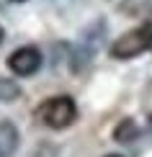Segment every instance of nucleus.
<instances>
[{
	"label": "nucleus",
	"mask_w": 152,
	"mask_h": 157,
	"mask_svg": "<svg viewBox=\"0 0 152 157\" xmlns=\"http://www.w3.org/2000/svg\"><path fill=\"white\" fill-rule=\"evenodd\" d=\"M36 119H41L49 129H67L77 119V106L70 95H54L36 108Z\"/></svg>",
	"instance_id": "obj_1"
},
{
	"label": "nucleus",
	"mask_w": 152,
	"mask_h": 157,
	"mask_svg": "<svg viewBox=\"0 0 152 157\" xmlns=\"http://www.w3.org/2000/svg\"><path fill=\"white\" fill-rule=\"evenodd\" d=\"M152 49V21H147L139 29H131L124 36H119L111 44V57L114 59H131V57L142 54V52Z\"/></svg>",
	"instance_id": "obj_2"
},
{
	"label": "nucleus",
	"mask_w": 152,
	"mask_h": 157,
	"mask_svg": "<svg viewBox=\"0 0 152 157\" xmlns=\"http://www.w3.org/2000/svg\"><path fill=\"white\" fill-rule=\"evenodd\" d=\"M41 67V54L36 47H21L8 57V70L18 77H29Z\"/></svg>",
	"instance_id": "obj_3"
},
{
	"label": "nucleus",
	"mask_w": 152,
	"mask_h": 157,
	"mask_svg": "<svg viewBox=\"0 0 152 157\" xmlns=\"http://www.w3.org/2000/svg\"><path fill=\"white\" fill-rule=\"evenodd\" d=\"M18 142V132L10 124H0V155H10Z\"/></svg>",
	"instance_id": "obj_4"
},
{
	"label": "nucleus",
	"mask_w": 152,
	"mask_h": 157,
	"mask_svg": "<svg viewBox=\"0 0 152 157\" xmlns=\"http://www.w3.org/2000/svg\"><path fill=\"white\" fill-rule=\"evenodd\" d=\"M114 136H116L119 142H129V139H134V136H137V124L131 121V119H124V121L116 126Z\"/></svg>",
	"instance_id": "obj_5"
},
{
	"label": "nucleus",
	"mask_w": 152,
	"mask_h": 157,
	"mask_svg": "<svg viewBox=\"0 0 152 157\" xmlns=\"http://www.w3.org/2000/svg\"><path fill=\"white\" fill-rule=\"evenodd\" d=\"M18 95H21L18 85H13L10 80H0V101H13Z\"/></svg>",
	"instance_id": "obj_6"
},
{
	"label": "nucleus",
	"mask_w": 152,
	"mask_h": 157,
	"mask_svg": "<svg viewBox=\"0 0 152 157\" xmlns=\"http://www.w3.org/2000/svg\"><path fill=\"white\" fill-rule=\"evenodd\" d=\"M10 3H26V0H10Z\"/></svg>",
	"instance_id": "obj_7"
},
{
	"label": "nucleus",
	"mask_w": 152,
	"mask_h": 157,
	"mask_svg": "<svg viewBox=\"0 0 152 157\" xmlns=\"http://www.w3.org/2000/svg\"><path fill=\"white\" fill-rule=\"evenodd\" d=\"M0 44H3V29H0Z\"/></svg>",
	"instance_id": "obj_8"
},
{
	"label": "nucleus",
	"mask_w": 152,
	"mask_h": 157,
	"mask_svg": "<svg viewBox=\"0 0 152 157\" xmlns=\"http://www.w3.org/2000/svg\"><path fill=\"white\" fill-rule=\"evenodd\" d=\"M106 157H121V155H106Z\"/></svg>",
	"instance_id": "obj_9"
}]
</instances>
